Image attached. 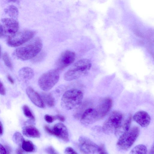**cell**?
I'll return each instance as SVG.
<instances>
[{
  "label": "cell",
  "mask_w": 154,
  "mask_h": 154,
  "mask_svg": "<svg viewBox=\"0 0 154 154\" xmlns=\"http://www.w3.org/2000/svg\"><path fill=\"white\" fill-rule=\"evenodd\" d=\"M42 45L41 40L39 38H36L26 45L16 49L13 54L19 60H29L33 58L39 53Z\"/></svg>",
  "instance_id": "obj_1"
},
{
  "label": "cell",
  "mask_w": 154,
  "mask_h": 154,
  "mask_svg": "<svg viewBox=\"0 0 154 154\" xmlns=\"http://www.w3.org/2000/svg\"><path fill=\"white\" fill-rule=\"evenodd\" d=\"M91 66V63L89 60L87 59L80 60L74 63L65 73L64 78L67 81L78 79L87 74Z\"/></svg>",
  "instance_id": "obj_2"
},
{
  "label": "cell",
  "mask_w": 154,
  "mask_h": 154,
  "mask_svg": "<svg viewBox=\"0 0 154 154\" xmlns=\"http://www.w3.org/2000/svg\"><path fill=\"white\" fill-rule=\"evenodd\" d=\"M83 98V94L80 90L72 89L66 91L61 98V105L67 110L74 109L80 105Z\"/></svg>",
  "instance_id": "obj_3"
},
{
  "label": "cell",
  "mask_w": 154,
  "mask_h": 154,
  "mask_svg": "<svg viewBox=\"0 0 154 154\" xmlns=\"http://www.w3.org/2000/svg\"><path fill=\"white\" fill-rule=\"evenodd\" d=\"M140 132V129L137 126L130 128L119 137L116 143L117 147L122 150H128L135 142Z\"/></svg>",
  "instance_id": "obj_4"
},
{
  "label": "cell",
  "mask_w": 154,
  "mask_h": 154,
  "mask_svg": "<svg viewBox=\"0 0 154 154\" xmlns=\"http://www.w3.org/2000/svg\"><path fill=\"white\" fill-rule=\"evenodd\" d=\"M59 72L57 69H55L48 71L42 74L38 81L40 88L45 91L51 90L59 81Z\"/></svg>",
  "instance_id": "obj_5"
},
{
  "label": "cell",
  "mask_w": 154,
  "mask_h": 154,
  "mask_svg": "<svg viewBox=\"0 0 154 154\" xmlns=\"http://www.w3.org/2000/svg\"><path fill=\"white\" fill-rule=\"evenodd\" d=\"M123 119V115L120 112L113 111L103 124L102 127L103 131L108 134L115 133L122 123Z\"/></svg>",
  "instance_id": "obj_6"
},
{
  "label": "cell",
  "mask_w": 154,
  "mask_h": 154,
  "mask_svg": "<svg viewBox=\"0 0 154 154\" xmlns=\"http://www.w3.org/2000/svg\"><path fill=\"white\" fill-rule=\"evenodd\" d=\"M35 33L34 31L29 30L17 32L13 35L8 36L7 43L9 46L11 47L19 46L32 38Z\"/></svg>",
  "instance_id": "obj_7"
},
{
  "label": "cell",
  "mask_w": 154,
  "mask_h": 154,
  "mask_svg": "<svg viewBox=\"0 0 154 154\" xmlns=\"http://www.w3.org/2000/svg\"><path fill=\"white\" fill-rule=\"evenodd\" d=\"M0 26V37L5 35L8 36L17 33L19 29V25L16 19L10 18H3Z\"/></svg>",
  "instance_id": "obj_8"
},
{
  "label": "cell",
  "mask_w": 154,
  "mask_h": 154,
  "mask_svg": "<svg viewBox=\"0 0 154 154\" xmlns=\"http://www.w3.org/2000/svg\"><path fill=\"white\" fill-rule=\"evenodd\" d=\"M44 128L48 134L54 136L65 142L69 141L68 130L63 124L61 123H57L52 128L47 125H45Z\"/></svg>",
  "instance_id": "obj_9"
},
{
  "label": "cell",
  "mask_w": 154,
  "mask_h": 154,
  "mask_svg": "<svg viewBox=\"0 0 154 154\" xmlns=\"http://www.w3.org/2000/svg\"><path fill=\"white\" fill-rule=\"evenodd\" d=\"M75 54L73 51L66 50L63 52L56 62V69L59 71L63 70L74 62Z\"/></svg>",
  "instance_id": "obj_10"
},
{
  "label": "cell",
  "mask_w": 154,
  "mask_h": 154,
  "mask_svg": "<svg viewBox=\"0 0 154 154\" xmlns=\"http://www.w3.org/2000/svg\"><path fill=\"white\" fill-rule=\"evenodd\" d=\"M79 150L82 153L94 154L98 153L99 146L88 138L81 136L79 138Z\"/></svg>",
  "instance_id": "obj_11"
},
{
  "label": "cell",
  "mask_w": 154,
  "mask_h": 154,
  "mask_svg": "<svg viewBox=\"0 0 154 154\" xmlns=\"http://www.w3.org/2000/svg\"><path fill=\"white\" fill-rule=\"evenodd\" d=\"M112 104L111 99L105 98L94 108L98 121L104 118L109 112L111 108Z\"/></svg>",
  "instance_id": "obj_12"
},
{
  "label": "cell",
  "mask_w": 154,
  "mask_h": 154,
  "mask_svg": "<svg viewBox=\"0 0 154 154\" xmlns=\"http://www.w3.org/2000/svg\"><path fill=\"white\" fill-rule=\"evenodd\" d=\"M133 119L137 123L143 127L148 126L151 121L149 115L146 112L143 111L136 112L134 115Z\"/></svg>",
  "instance_id": "obj_13"
},
{
  "label": "cell",
  "mask_w": 154,
  "mask_h": 154,
  "mask_svg": "<svg viewBox=\"0 0 154 154\" xmlns=\"http://www.w3.org/2000/svg\"><path fill=\"white\" fill-rule=\"evenodd\" d=\"M98 121L94 108H89L85 110L82 115L81 122L83 124L88 125Z\"/></svg>",
  "instance_id": "obj_14"
},
{
  "label": "cell",
  "mask_w": 154,
  "mask_h": 154,
  "mask_svg": "<svg viewBox=\"0 0 154 154\" xmlns=\"http://www.w3.org/2000/svg\"><path fill=\"white\" fill-rule=\"evenodd\" d=\"M26 91L28 97L35 106L40 108H45L44 101L37 92L30 87L27 88Z\"/></svg>",
  "instance_id": "obj_15"
},
{
  "label": "cell",
  "mask_w": 154,
  "mask_h": 154,
  "mask_svg": "<svg viewBox=\"0 0 154 154\" xmlns=\"http://www.w3.org/2000/svg\"><path fill=\"white\" fill-rule=\"evenodd\" d=\"M23 135L28 137L38 138L40 137V134L38 130L32 125L24 126L22 128Z\"/></svg>",
  "instance_id": "obj_16"
},
{
  "label": "cell",
  "mask_w": 154,
  "mask_h": 154,
  "mask_svg": "<svg viewBox=\"0 0 154 154\" xmlns=\"http://www.w3.org/2000/svg\"><path fill=\"white\" fill-rule=\"evenodd\" d=\"M131 116H129L124 122H122L119 127L116 131L115 134L117 136H120L130 128L131 122Z\"/></svg>",
  "instance_id": "obj_17"
},
{
  "label": "cell",
  "mask_w": 154,
  "mask_h": 154,
  "mask_svg": "<svg viewBox=\"0 0 154 154\" xmlns=\"http://www.w3.org/2000/svg\"><path fill=\"white\" fill-rule=\"evenodd\" d=\"M19 76L23 79L26 80L31 79L34 76V72L30 68L24 67L21 69L19 71Z\"/></svg>",
  "instance_id": "obj_18"
},
{
  "label": "cell",
  "mask_w": 154,
  "mask_h": 154,
  "mask_svg": "<svg viewBox=\"0 0 154 154\" xmlns=\"http://www.w3.org/2000/svg\"><path fill=\"white\" fill-rule=\"evenodd\" d=\"M41 97L45 103L49 107H53L55 105V99L50 93H42L41 94Z\"/></svg>",
  "instance_id": "obj_19"
},
{
  "label": "cell",
  "mask_w": 154,
  "mask_h": 154,
  "mask_svg": "<svg viewBox=\"0 0 154 154\" xmlns=\"http://www.w3.org/2000/svg\"><path fill=\"white\" fill-rule=\"evenodd\" d=\"M5 13L11 18L15 19L18 17L19 11L17 8L14 5H10L5 9Z\"/></svg>",
  "instance_id": "obj_20"
},
{
  "label": "cell",
  "mask_w": 154,
  "mask_h": 154,
  "mask_svg": "<svg viewBox=\"0 0 154 154\" xmlns=\"http://www.w3.org/2000/svg\"><path fill=\"white\" fill-rule=\"evenodd\" d=\"M22 149L27 152H32L35 150V147L33 143L30 140H24L21 145Z\"/></svg>",
  "instance_id": "obj_21"
},
{
  "label": "cell",
  "mask_w": 154,
  "mask_h": 154,
  "mask_svg": "<svg viewBox=\"0 0 154 154\" xmlns=\"http://www.w3.org/2000/svg\"><path fill=\"white\" fill-rule=\"evenodd\" d=\"M147 152L146 146L143 144H139L134 147L131 150V154H146Z\"/></svg>",
  "instance_id": "obj_22"
},
{
  "label": "cell",
  "mask_w": 154,
  "mask_h": 154,
  "mask_svg": "<svg viewBox=\"0 0 154 154\" xmlns=\"http://www.w3.org/2000/svg\"><path fill=\"white\" fill-rule=\"evenodd\" d=\"M24 115L26 117L29 118L31 121H35V118L29 106L26 105H24L22 107Z\"/></svg>",
  "instance_id": "obj_23"
},
{
  "label": "cell",
  "mask_w": 154,
  "mask_h": 154,
  "mask_svg": "<svg viewBox=\"0 0 154 154\" xmlns=\"http://www.w3.org/2000/svg\"><path fill=\"white\" fill-rule=\"evenodd\" d=\"M14 141L19 146H21L23 141L25 140L21 134L16 132L14 133L13 136Z\"/></svg>",
  "instance_id": "obj_24"
},
{
  "label": "cell",
  "mask_w": 154,
  "mask_h": 154,
  "mask_svg": "<svg viewBox=\"0 0 154 154\" xmlns=\"http://www.w3.org/2000/svg\"><path fill=\"white\" fill-rule=\"evenodd\" d=\"M2 59L5 65L11 69H13V66L8 54L6 52L4 53Z\"/></svg>",
  "instance_id": "obj_25"
},
{
  "label": "cell",
  "mask_w": 154,
  "mask_h": 154,
  "mask_svg": "<svg viewBox=\"0 0 154 154\" xmlns=\"http://www.w3.org/2000/svg\"><path fill=\"white\" fill-rule=\"evenodd\" d=\"M38 54L32 60V61L33 63H36L40 62L45 58V53L42 52Z\"/></svg>",
  "instance_id": "obj_26"
},
{
  "label": "cell",
  "mask_w": 154,
  "mask_h": 154,
  "mask_svg": "<svg viewBox=\"0 0 154 154\" xmlns=\"http://www.w3.org/2000/svg\"><path fill=\"white\" fill-rule=\"evenodd\" d=\"M44 119L48 123H51L57 119L55 116L46 114L44 116Z\"/></svg>",
  "instance_id": "obj_27"
},
{
  "label": "cell",
  "mask_w": 154,
  "mask_h": 154,
  "mask_svg": "<svg viewBox=\"0 0 154 154\" xmlns=\"http://www.w3.org/2000/svg\"><path fill=\"white\" fill-rule=\"evenodd\" d=\"M97 153L101 154H107L104 144H102L99 146Z\"/></svg>",
  "instance_id": "obj_28"
},
{
  "label": "cell",
  "mask_w": 154,
  "mask_h": 154,
  "mask_svg": "<svg viewBox=\"0 0 154 154\" xmlns=\"http://www.w3.org/2000/svg\"><path fill=\"white\" fill-rule=\"evenodd\" d=\"M64 152L65 154H76L77 153L72 147H68L66 148Z\"/></svg>",
  "instance_id": "obj_29"
},
{
  "label": "cell",
  "mask_w": 154,
  "mask_h": 154,
  "mask_svg": "<svg viewBox=\"0 0 154 154\" xmlns=\"http://www.w3.org/2000/svg\"><path fill=\"white\" fill-rule=\"evenodd\" d=\"M46 152L48 154H55L58 153L52 146H49L46 149Z\"/></svg>",
  "instance_id": "obj_30"
},
{
  "label": "cell",
  "mask_w": 154,
  "mask_h": 154,
  "mask_svg": "<svg viewBox=\"0 0 154 154\" xmlns=\"http://www.w3.org/2000/svg\"><path fill=\"white\" fill-rule=\"evenodd\" d=\"M5 89L3 84L0 82V94L3 95H5Z\"/></svg>",
  "instance_id": "obj_31"
},
{
  "label": "cell",
  "mask_w": 154,
  "mask_h": 154,
  "mask_svg": "<svg viewBox=\"0 0 154 154\" xmlns=\"http://www.w3.org/2000/svg\"><path fill=\"white\" fill-rule=\"evenodd\" d=\"M55 116L56 119H57L62 122H63L65 121V118L62 115L57 114Z\"/></svg>",
  "instance_id": "obj_32"
},
{
  "label": "cell",
  "mask_w": 154,
  "mask_h": 154,
  "mask_svg": "<svg viewBox=\"0 0 154 154\" xmlns=\"http://www.w3.org/2000/svg\"><path fill=\"white\" fill-rule=\"evenodd\" d=\"M0 153L1 154L7 153V152L5 147L1 144L0 145Z\"/></svg>",
  "instance_id": "obj_33"
},
{
  "label": "cell",
  "mask_w": 154,
  "mask_h": 154,
  "mask_svg": "<svg viewBox=\"0 0 154 154\" xmlns=\"http://www.w3.org/2000/svg\"><path fill=\"white\" fill-rule=\"evenodd\" d=\"M7 77L8 80L12 84H14V81L11 76H10V75H7Z\"/></svg>",
  "instance_id": "obj_34"
},
{
  "label": "cell",
  "mask_w": 154,
  "mask_h": 154,
  "mask_svg": "<svg viewBox=\"0 0 154 154\" xmlns=\"http://www.w3.org/2000/svg\"><path fill=\"white\" fill-rule=\"evenodd\" d=\"M5 147L7 153H10L11 152V149L10 147L8 145L5 146Z\"/></svg>",
  "instance_id": "obj_35"
},
{
  "label": "cell",
  "mask_w": 154,
  "mask_h": 154,
  "mask_svg": "<svg viewBox=\"0 0 154 154\" xmlns=\"http://www.w3.org/2000/svg\"><path fill=\"white\" fill-rule=\"evenodd\" d=\"M17 149L16 151V153L17 154H22L23 153V150L21 148L20 146H19Z\"/></svg>",
  "instance_id": "obj_36"
},
{
  "label": "cell",
  "mask_w": 154,
  "mask_h": 154,
  "mask_svg": "<svg viewBox=\"0 0 154 154\" xmlns=\"http://www.w3.org/2000/svg\"><path fill=\"white\" fill-rule=\"evenodd\" d=\"M149 153L153 154H154V141L152 146L151 149L150 150L149 152Z\"/></svg>",
  "instance_id": "obj_37"
},
{
  "label": "cell",
  "mask_w": 154,
  "mask_h": 154,
  "mask_svg": "<svg viewBox=\"0 0 154 154\" xmlns=\"http://www.w3.org/2000/svg\"><path fill=\"white\" fill-rule=\"evenodd\" d=\"M6 1L8 2H13V3H18L19 0H5Z\"/></svg>",
  "instance_id": "obj_38"
},
{
  "label": "cell",
  "mask_w": 154,
  "mask_h": 154,
  "mask_svg": "<svg viewBox=\"0 0 154 154\" xmlns=\"http://www.w3.org/2000/svg\"><path fill=\"white\" fill-rule=\"evenodd\" d=\"M0 135H2L3 132V128L2 125V123L1 122H0Z\"/></svg>",
  "instance_id": "obj_39"
}]
</instances>
